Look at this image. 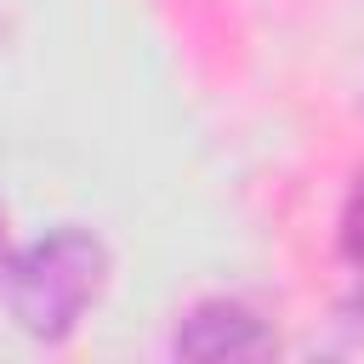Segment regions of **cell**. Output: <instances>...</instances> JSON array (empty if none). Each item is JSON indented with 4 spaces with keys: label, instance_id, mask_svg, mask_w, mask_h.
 Returning a JSON list of instances; mask_svg holds the SVG:
<instances>
[{
    "label": "cell",
    "instance_id": "6da1fadb",
    "mask_svg": "<svg viewBox=\"0 0 364 364\" xmlns=\"http://www.w3.org/2000/svg\"><path fill=\"white\" fill-rule=\"evenodd\" d=\"M102 279H108V250L85 228H57L0 262L6 307L34 341H68L85 307L102 296Z\"/></svg>",
    "mask_w": 364,
    "mask_h": 364
},
{
    "label": "cell",
    "instance_id": "3957f363",
    "mask_svg": "<svg viewBox=\"0 0 364 364\" xmlns=\"http://www.w3.org/2000/svg\"><path fill=\"white\" fill-rule=\"evenodd\" d=\"M11 256V245H6V216H0V262Z\"/></svg>",
    "mask_w": 364,
    "mask_h": 364
},
{
    "label": "cell",
    "instance_id": "7a4b0ae2",
    "mask_svg": "<svg viewBox=\"0 0 364 364\" xmlns=\"http://www.w3.org/2000/svg\"><path fill=\"white\" fill-rule=\"evenodd\" d=\"M182 358H250V353H267L273 336L267 324L239 307V301H199L182 324H176V341H171Z\"/></svg>",
    "mask_w": 364,
    "mask_h": 364
}]
</instances>
